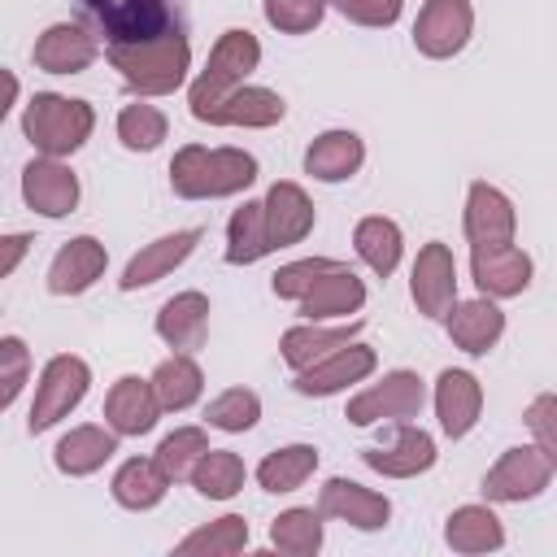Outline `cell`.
I'll list each match as a JSON object with an SVG mask.
<instances>
[{
	"label": "cell",
	"instance_id": "cell-9",
	"mask_svg": "<svg viewBox=\"0 0 557 557\" xmlns=\"http://www.w3.org/2000/svg\"><path fill=\"white\" fill-rule=\"evenodd\" d=\"M553 479V461L540 453V448H505L500 461L487 470L483 479V496L487 500H505V505H518V500H531L548 487Z\"/></svg>",
	"mask_w": 557,
	"mask_h": 557
},
{
	"label": "cell",
	"instance_id": "cell-11",
	"mask_svg": "<svg viewBox=\"0 0 557 557\" xmlns=\"http://www.w3.org/2000/svg\"><path fill=\"white\" fill-rule=\"evenodd\" d=\"M470 274L483 296H522L531 287V257L513 244H474Z\"/></svg>",
	"mask_w": 557,
	"mask_h": 557
},
{
	"label": "cell",
	"instance_id": "cell-32",
	"mask_svg": "<svg viewBox=\"0 0 557 557\" xmlns=\"http://www.w3.org/2000/svg\"><path fill=\"white\" fill-rule=\"evenodd\" d=\"M165 487H170V474L157 466V457H152V461H148V457H131V461L113 474V500H117L122 509H135V513L161 505Z\"/></svg>",
	"mask_w": 557,
	"mask_h": 557
},
{
	"label": "cell",
	"instance_id": "cell-26",
	"mask_svg": "<svg viewBox=\"0 0 557 557\" xmlns=\"http://www.w3.org/2000/svg\"><path fill=\"white\" fill-rule=\"evenodd\" d=\"M366 161V144L352 131H326L305 148V174H313L318 183H344L361 170Z\"/></svg>",
	"mask_w": 557,
	"mask_h": 557
},
{
	"label": "cell",
	"instance_id": "cell-45",
	"mask_svg": "<svg viewBox=\"0 0 557 557\" xmlns=\"http://www.w3.org/2000/svg\"><path fill=\"white\" fill-rule=\"evenodd\" d=\"M26 366H30L26 344H22L17 335H4V339H0V383H4L0 405H13V400H17V392H22V383H26Z\"/></svg>",
	"mask_w": 557,
	"mask_h": 557
},
{
	"label": "cell",
	"instance_id": "cell-2",
	"mask_svg": "<svg viewBox=\"0 0 557 557\" xmlns=\"http://www.w3.org/2000/svg\"><path fill=\"white\" fill-rule=\"evenodd\" d=\"M257 183V157L244 148H200L187 144L170 161V187L183 200H218Z\"/></svg>",
	"mask_w": 557,
	"mask_h": 557
},
{
	"label": "cell",
	"instance_id": "cell-43",
	"mask_svg": "<svg viewBox=\"0 0 557 557\" xmlns=\"http://www.w3.org/2000/svg\"><path fill=\"white\" fill-rule=\"evenodd\" d=\"M331 265H339V261H331V257H305V261H292V265H283L274 278H270V287H274V296L278 300H300Z\"/></svg>",
	"mask_w": 557,
	"mask_h": 557
},
{
	"label": "cell",
	"instance_id": "cell-30",
	"mask_svg": "<svg viewBox=\"0 0 557 557\" xmlns=\"http://www.w3.org/2000/svg\"><path fill=\"white\" fill-rule=\"evenodd\" d=\"M152 392H157V400H161L165 413L191 409V405L200 400V392H205V374H200V366L191 361V352H174L170 361H161V366L152 370Z\"/></svg>",
	"mask_w": 557,
	"mask_h": 557
},
{
	"label": "cell",
	"instance_id": "cell-17",
	"mask_svg": "<svg viewBox=\"0 0 557 557\" xmlns=\"http://www.w3.org/2000/svg\"><path fill=\"white\" fill-rule=\"evenodd\" d=\"M361 461H366L370 470L387 474V479H413V474H422V470L435 466V440H431L422 426L400 422L396 435H392V444H387V448H383V444H379V448H366Z\"/></svg>",
	"mask_w": 557,
	"mask_h": 557
},
{
	"label": "cell",
	"instance_id": "cell-35",
	"mask_svg": "<svg viewBox=\"0 0 557 557\" xmlns=\"http://www.w3.org/2000/svg\"><path fill=\"white\" fill-rule=\"evenodd\" d=\"M313 470H318V448L313 444H287L257 466V483L278 496V492H296Z\"/></svg>",
	"mask_w": 557,
	"mask_h": 557
},
{
	"label": "cell",
	"instance_id": "cell-1",
	"mask_svg": "<svg viewBox=\"0 0 557 557\" xmlns=\"http://www.w3.org/2000/svg\"><path fill=\"white\" fill-rule=\"evenodd\" d=\"M78 13L91 22V30L113 44H152L170 35H187L191 13L187 0H78Z\"/></svg>",
	"mask_w": 557,
	"mask_h": 557
},
{
	"label": "cell",
	"instance_id": "cell-42",
	"mask_svg": "<svg viewBox=\"0 0 557 557\" xmlns=\"http://www.w3.org/2000/svg\"><path fill=\"white\" fill-rule=\"evenodd\" d=\"M326 4H331V0H265L261 9H265V22H270L274 30H283V35H305V30H313V26L322 22Z\"/></svg>",
	"mask_w": 557,
	"mask_h": 557
},
{
	"label": "cell",
	"instance_id": "cell-39",
	"mask_svg": "<svg viewBox=\"0 0 557 557\" xmlns=\"http://www.w3.org/2000/svg\"><path fill=\"white\" fill-rule=\"evenodd\" d=\"M205 453H209V435L200 426H178L157 444V466L170 474V483H178V479H191Z\"/></svg>",
	"mask_w": 557,
	"mask_h": 557
},
{
	"label": "cell",
	"instance_id": "cell-27",
	"mask_svg": "<svg viewBox=\"0 0 557 557\" xmlns=\"http://www.w3.org/2000/svg\"><path fill=\"white\" fill-rule=\"evenodd\" d=\"M113 453H117V431H113V426H109V431H104V426H74V431H65V435L57 440L52 461H57L61 474L83 479V474L100 470Z\"/></svg>",
	"mask_w": 557,
	"mask_h": 557
},
{
	"label": "cell",
	"instance_id": "cell-16",
	"mask_svg": "<svg viewBox=\"0 0 557 557\" xmlns=\"http://www.w3.org/2000/svg\"><path fill=\"white\" fill-rule=\"evenodd\" d=\"M200 226H191V231H174V235H161L157 244H148V248H139L131 261H126V270H122V292H139V287H148V283H157V278H165L174 265H183L191 252H196V244H200Z\"/></svg>",
	"mask_w": 557,
	"mask_h": 557
},
{
	"label": "cell",
	"instance_id": "cell-46",
	"mask_svg": "<svg viewBox=\"0 0 557 557\" xmlns=\"http://www.w3.org/2000/svg\"><path fill=\"white\" fill-rule=\"evenodd\" d=\"M331 4L357 26H392L405 9V0H331Z\"/></svg>",
	"mask_w": 557,
	"mask_h": 557
},
{
	"label": "cell",
	"instance_id": "cell-28",
	"mask_svg": "<svg viewBox=\"0 0 557 557\" xmlns=\"http://www.w3.org/2000/svg\"><path fill=\"white\" fill-rule=\"evenodd\" d=\"M357 331H361V322H348V326H318V322H305V326L283 331L278 348H283V361L300 374V370H309L313 361L331 357L335 348L352 344V335H357Z\"/></svg>",
	"mask_w": 557,
	"mask_h": 557
},
{
	"label": "cell",
	"instance_id": "cell-47",
	"mask_svg": "<svg viewBox=\"0 0 557 557\" xmlns=\"http://www.w3.org/2000/svg\"><path fill=\"white\" fill-rule=\"evenodd\" d=\"M26 244H30V235H9V239H4V257H0V274H13V270H17V261H22V252H26Z\"/></svg>",
	"mask_w": 557,
	"mask_h": 557
},
{
	"label": "cell",
	"instance_id": "cell-40",
	"mask_svg": "<svg viewBox=\"0 0 557 557\" xmlns=\"http://www.w3.org/2000/svg\"><path fill=\"white\" fill-rule=\"evenodd\" d=\"M117 139L131 152H152L165 139V113L157 104H126L117 113Z\"/></svg>",
	"mask_w": 557,
	"mask_h": 557
},
{
	"label": "cell",
	"instance_id": "cell-23",
	"mask_svg": "<svg viewBox=\"0 0 557 557\" xmlns=\"http://www.w3.org/2000/svg\"><path fill=\"white\" fill-rule=\"evenodd\" d=\"M313 231V205L305 196L300 183H274L265 191V235H270V248H287V244H300L305 235Z\"/></svg>",
	"mask_w": 557,
	"mask_h": 557
},
{
	"label": "cell",
	"instance_id": "cell-22",
	"mask_svg": "<svg viewBox=\"0 0 557 557\" xmlns=\"http://www.w3.org/2000/svg\"><path fill=\"white\" fill-rule=\"evenodd\" d=\"M366 305V283L339 261L331 265L305 296H300V313L305 322H326V318H348Z\"/></svg>",
	"mask_w": 557,
	"mask_h": 557
},
{
	"label": "cell",
	"instance_id": "cell-4",
	"mask_svg": "<svg viewBox=\"0 0 557 557\" xmlns=\"http://www.w3.org/2000/svg\"><path fill=\"white\" fill-rule=\"evenodd\" d=\"M257 61H261V44H257V35L252 30H226L218 44H213V52H209V65L200 70V78L191 83V91H187V104H191V117L196 122H213V113H218V104L257 70Z\"/></svg>",
	"mask_w": 557,
	"mask_h": 557
},
{
	"label": "cell",
	"instance_id": "cell-36",
	"mask_svg": "<svg viewBox=\"0 0 557 557\" xmlns=\"http://www.w3.org/2000/svg\"><path fill=\"white\" fill-rule=\"evenodd\" d=\"M270 544L287 557H313L322 548V509H287L270 527Z\"/></svg>",
	"mask_w": 557,
	"mask_h": 557
},
{
	"label": "cell",
	"instance_id": "cell-12",
	"mask_svg": "<svg viewBox=\"0 0 557 557\" xmlns=\"http://www.w3.org/2000/svg\"><path fill=\"white\" fill-rule=\"evenodd\" d=\"M22 196L35 213L44 218H65L78 205V174L70 165H61L57 157H35L22 170Z\"/></svg>",
	"mask_w": 557,
	"mask_h": 557
},
{
	"label": "cell",
	"instance_id": "cell-8",
	"mask_svg": "<svg viewBox=\"0 0 557 557\" xmlns=\"http://www.w3.org/2000/svg\"><path fill=\"white\" fill-rule=\"evenodd\" d=\"M474 9L470 0H426L413 22V48L431 61H448L470 44Z\"/></svg>",
	"mask_w": 557,
	"mask_h": 557
},
{
	"label": "cell",
	"instance_id": "cell-25",
	"mask_svg": "<svg viewBox=\"0 0 557 557\" xmlns=\"http://www.w3.org/2000/svg\"><path fill=\"white\" fill-rule=\"evenodd\" d=\"M448 339L470 352V357H483L487 348H496V339L505 335V313L492 305V296H479V300H461L448 309Z\"/></svg>",
	"mask_w": 557,
	"mask_h": 557
},
{
	"label": "cell",
	"instance_id": "cell-24",
	"mask_svg": "<svg viewBox=\"0 0 557 557\" xmlns=\"http://www.w3.org/2000/svg\"><path fill=\"white\" fill-rule=\"evenodd\" d=\"M157 335L174 348V352H200L205 335H209V300L205 292H178L161 305L157 313Z\"/></svg>",
	"mask_w": 557,
	"mask_h": 557
},
{
	"label": "cell",
	"instance_id": "cell-18",
	"mask_svg": "<svg viewBox=\"0 0 557 557\" xmlns=\"http://www.w3.org/2000/svg\"><path fill=\"white\" fill-rule=\"evenodd\" d=\"M100 44L78 22H57L35 39V65L48 74H83L96 61Z\"/></svg>",
	"mask_w": 557,
	"mask_h": 557
},
{
	"label": "cell",
	"instance_id": "cell-37",
	"mask_svg": "<svg viewBox=\"0 0 557 557\" xmlns=\"http://www.w3.org/2000/svg\"><path fill=\"white\" fill-rule=\"evenodd\" d=\"M191 483L200 496L209 500H231L239 487H244V461L231 453V448H209L196 470H191Z\"/></svg>",
	"mask_w": 557,
	"mask_h": 557
},
{
	"label": "cell",
	"instance_id": "cell-31",
	"mask_svg": "<svg viewBox=\"0 0 557 557\" xmlns=\"http://www.w3.org/2000/svg\"><path fill=\"white\" fill-rule=\"evenodd\" d=\"M283 113H287V104H283L278 91H270V87H235L218 104L213 126H274V122H283Z\"/></svg>",
	"mask_w": 557,
	"mask_h": 557
},
{
	"label": "cell",
	"instance_id": "cell-38",
	"mask_svg": "<svg viewBox=\"0 0 557 557\" xmlns=\"http://www.w3.org/2000/svg\"><path fill=\"white\" fill-rule=\"evenodd\" d=\"M248 544V522L239 518V513H226V518H218V522H209V527H200V531H191L187 540H178V557H191V553H200V557H231V553H239Z\"/></svg>",
	"mask_w": 557,
	"mask_h": 557
},
{
	"label": "cell",
	"instance_id": "cell-14",
	"mask_svg": "<svg viewBox=\"0 0 557 557\" xmlns=\"http://www.w3.org/2000/svg\"><path fill=\"white\" fill-rule=\"evenodd\" d=\"M435 413L448 440H461L474 431L479 413H483V387L470 370H440L435 379Z\"/></svg>",
	"mask_w": 557,
	"mask_h": 557
},
{
	"label": "cell",
	"instance_id": "cell-3",
	"mask_svg": "<svg viewBox=\"0 0 557 557\" xmlns=\"http://www.w3.org/2000/svg\"><path fill=\"white\" fill-rule=\"evenodd\" d=\"M104 57L126 78L131 91L170 96L187 78L191 44H187V35H170V39H152V44H113V48H104Z\"/></svg>",
	"mask_w": 557,
	"mask_h": 557
},
{
	"label": "cell",
	"instance_id": "cell-21",
	"mask_svg": "<svg viewBox=\"0 0 557 557\" xmlns=\"http://www.w3.org/2000/svg\"><path fill=\"white\" fill-rule=\"evenodd\" d=\"M518 226V213L509 196L492 183H470L466 196V239L470 244H509Z\"/></svg>",
	"mask_w": 557,
	"mask_h": 557
},
{
	"label": "cell",
	"instance_id": "cell-29",
	"mask_svg": "<svg viewBox=\"0 0 557 557\" xmlns=\"http://www.w3.org/2000/svg\"><path fill=\"white\" fill-rule=\"evenodd\" d=\"M444 540L453 553H496L505 544V527L487 505H461L448 513Z\"/></svg>",
	"mask_w": 557,
	"mask_h": 557
},
{
	"label": "cell",
	"instance_id": "cell-13",
	"mask_svg": "<svg viewBox=\"0 0 557 557\" xmlns=\"http://www.w3.org/2000/svg\"><path fill=\"white\" fill-rule=\"evenodd\" d=\"M318 509L322 518H339L357 531H379L392 518V505L383 492H370L352 479H326V487L318 492Z\"/></svg>",
	"mask_w": 557,
	"mask_h": 557
},
{
	"label": "cell",
	"instance_id": "cell-19",
	"mask_svg": "<svg viewBox=\"0 0 557 557\" xmlns=\"http://www.w3.org/2000/svg\"><path fill=\"white\" fill-rule=\"evenodd\" d=\"M104 265H109L104 244L91 239V235H78V239H70L52 257V265H48V292L52 296H78V292H87L104 274Z\"/></svg>",
	"mask_w": 557,
	"mask_h": 557
},
{
	"label": "cell",
	"instance_id": "cell-44",
	"mask_svg": "<svg viewBox=\"0 0 557 557\" xmlns=\"http://www.w3.org/2000/svg\"><path fill=\"white\" fill-rule=\"evenodd\" d=\"M527 426H531V435H535V448L553 461V470H557V392H544V396H535L531 405H527V418H522Z\"/></svg>",
	"mask_w": 557,
	"mask_h": 557
},
{
	"label": "cell",
	"instance_id": "cell-34",
	"mask_svg": "<svg viewBox=\"0 0 557 557\" xmlns=\"http://www.w3.org/2000/svg\"><path fill=\"white\" fill-rule=\"evenodd\" d=\"M352 244H357V257H361L379 278H387V274L400 265L405 239H400V226H396L392 218H361L357 231H352Z\"/></svg>",
	"mask_w": 557,
	"mask_h": 557
},
{
	"label": "cell",
	"instance_id": "cell-7",
	"mask_svg": "<svg viewBox=\"0 0 557 557\" xmlns=\"http://www.w3.org/2000/svg\"><path fill=\"white\" fill-rule=\"evenodd\" d=\"M422 400H426V387L413 370H392L383 383L366 387L361 396L348 400L344 418L352 426H374V422H409L422 413Z\"/></svg>",
	"mask_w": 557,
	"mask_h": 557
},
{
	"label": "cell",
	"instance_id": "cell-6",
	"mask_svg": "<svg viewBox=\"0 0 557 557\" xmlns=\"http://www.w3.org/2000/svg\"><path fill=\"white\" fill-rule=\"evenodd\" d=\"M87 383H91V370L83 357L74 352H61L44 366L39 374V387H35V405H30V418H26V431L39 435L48 426H57L83 396H87Z\"/></svg>",
	"mask_w": 557,
	"mask_h": 557
},
{
	"label": "cell",
	"instance_id": "cell-20",
	"mask_svg": "<svg viewBox=\"0 0 557 557\" xmlns=\"http://www.w3.org/2000/svg\"><path fill=\"white\" fill-rule=\"evenodd\" d=\"M370 370H374V348H366V344H344V348H335L331 357H322V361H313L309 370H300V374H296V392H300V396H331V392H339V387H348V383H361Z\"/></svg>",
	"mask_w": 557,
	"mask_h": 557
},
{
	"label": "cell",
	"instance_id": "cell-5",
	"mask_svg": "<svg viewBox=\"0 0 557 557\" xmlns=\"http://www.w3.org/2000/svg\"><path fill=\"white\" fill-rule=\"evenodd\" d=\"M96 126V113L87 100H70L57 91H35L26 113H22V131L26 139L44 152V157H70L87 144Z\"/></svg>",
	"mask_w": 557,
	"mask_h": 557
},
{
	"label": "cell",
	"instance_id": "cell-33",
	"mask_svg": "<svg viewBox=\"0 0 557 557\" xmlns=\"http://www.w3.org/2000/svg\"><path fill=\"white\" fill-rule=\"evenodd\" d=\"M270 248V235H265V200H244V209L231 213L226 222V261L231 265H252L261 261Z\"/></svg>",
	"mask_w": 557,
	"mask_h": 557
},
{
	"label": "cell",
	"instance_id": "cell-10",
	"mask_svg": "<svg viewBox=\"0 0 557 557\" xmlns=\"http://www.w3.org/2000/svg\"><path fill=\"white\" fill-rule=\"evenodd\" d=\"M409 292H413L418 313H426V318H448V309L457 305V261H453V248H448V244L431 239V244L418 252Z\"/></svg>",
	"mask_w": 557,
	"mask_h": 557
},
{
	"label": "cell",
	"instance_id": "cell-15",
	"mask_svg": "<svg viewBox=\"0 0 557 557\" xmlns=\"http://www.w3.org/2000/svg\"><path fill=\"white\" fill-rule=\"evenodd\" d=\"M157 413H161V400L152 392V379L122 374L104 396V422L117 435H148L157 426Z\"/></svg>",
	"mask_w": 557,
	"mask_h": 557
},
{
	"label": "cell",
	"instance_id": "cell-41",
	"mask_svg": "<svg viewBox=\"0 0 557 557\" xmlns=\"http://www.w3.org/2000/svg\"><path fill=\"white\" fill-rule=\"evenodd\" d=\"M257 418H261V400L248 387H226L205 409V422L218 431H248V426H257Z\"/></svg>",
	"mask_w": 557,
	"mask_h": 557
}]
</instances>
